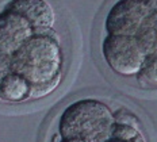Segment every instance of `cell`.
<instances>
[{
	"mask_svg": "<svg viewBox=\"0 0 157 142\" xmlns=\"http://www.w3.org/2000/svg\"><path fill=\"white\" fill-rule=\"evenodd\" d=\"M106 142H148L142 131V125L133 114L115 115V129L113 137Z\"/></svg>",
	"mask_w": 157,
	"mask_h": 142,
	"instance_id": "7",
	"label": "cell"
},
{
	"mask_svg": "<svg viewBox=\"0 0 157 142\" xmlns=\"http://www.w3.org/2000/svg\"><path fill=\"white\" fill-rule=\"evenodd\" d=\"M156 11L157 0H118L104 19L106 34L136 37L144 22Z\"/></svg>",
	"mask_w": 157,
	"mask_h": 142,
	"instance_id": "4",
	"label": "cell"
},
{
	"mask_svg": "<svg viewBox=\"0 0 157 142\" xmlns=\"http://www.w3.org/2000/svg\"><path fill=\"white\" fill-rule=\"evenodd\" d=\"M4 7L25 18L35 34L54 30L56 11L46 0H10Z\"/></svg>",
	"mask_w": 157,
	"mask_h": 142,
	"instance_id": "6",
	"label": "cell"
},
{
	"mask_svg": "<svg viewBox=\"0 0 157 142\" xmlns=\"http://www.w3.org/2000/svg\"><path fill=\"white\" fill-rule=\"evenodd\" d=\"M115 114L104 102L83 98L72 102L61 111L57 134L63 140L106 142L113 137Z\"/></svg>",
	"mask_w": 157,
	"mask_h": 142,
	"instance_id": "2",
	"label": "cell"
},
{
	"mask_svg": "<svg viewBox=\"0 0 157 142\" xmlns=\"http://www.w3.org/2000/svg\"><path fill=\"white\" fill-rule=\"evenodd\" d=\"M30 96V84L18 73L10 72L0 81V100L6 103H25Z\"/></svg>",
	"mask_w": 157,
	"mask_h": 142,
	"instance_id": "8",
	"label": "cell"
},
{
	"mask_svg": "<svg viewBox=\"0 0 157 142\" xmlns=\"http://www.w3.org/2000/svg\"><path fill=\"white\" fill-rule=\"evenodd\" d=\"M35 34L30 23L8 8L0 11V81L11 72V60L19 48Z\"/></svg>",
	"mask_w": 157,
	"mask_h": 142,
	"instance_id": "5",
	"label": "cell"
},
{
	"mask_svg": "<svg viewBox=\"0 0 157 142\" xmlns=\"http://www.w3.org/2000/svg\"><path fill=\"white\" fill-rule=\"evenodd\" d=\"M136 81L144 90L157 88V56L146 57L144 67L136 76Z\"/></svg>",
	"mask_w": 157,
	"mask_h": 142,
	"instance_id": "9",
	"label": "cell"
},
{
	"mask_svg": "<svg viewBox=\"0 0 157 142\" xmlns=\"http://www.w3.org/2000/svg\"><path fill=\"white\" fill-rule=\"evenodd\" d=\"M65 56L60 37L54 30L34 34L16 50L11 60V72L30 85L48 84L65 75Z\"/></svg>",
	"mask_w": 157,
	"mask_h": 142,
	"instance_id": "1",
	"label": "cell"
},
{
	"mask_svg": "<svg viewBox=\"0 0 157 142\" xmlns=\"http://www.w3.org/2000/svg\"><path fill=\"white\" fill-rule=\"evenodd\" d=\"M52 142H81V141H77V140H63L58 134H56V135H53Z\"/></svg>",
	"mask_w": 157,
	"mask_h": 142,
	"instance_id": "11",
	"label": "cell"
},
{
	"mask_svg": "<svg viewBox=\"0 0 157 142\" xmlns=\"http://www.w3.org/2000/svg\"><path fill=\"white\" fill-rule=\"evenodd\" d=\"M63 79H58L48 84H39V85H30V96H29V102L31 100H41V99L48 98L53 92L57 91V88L61 85Z\"/></svg>",
	"mask_w": 157,
	"mask_h": 142,
	"instance_id": "10",
	"label": "cell"
},
{
	"mask_svg": "<svg viewBox=\"0 0 157 142\" xmlns=\"http://www.w3.org/2000/svg\"><path fill=\"white\" fill-rule=\"evenodd\" d=\"M100 53L110 71L121 77H136L148 57L137 38L130 35L106 34Z\"/></svg>",
	"mask_w": 157,
	"mask_h": 142,
	"instance_id": "3",
	"label": "cell"
}]
</instances>
